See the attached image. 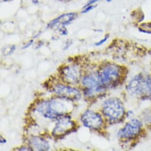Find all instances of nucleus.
<instances>
[{"label": "nucleus", "instance_id": "f257e3e1", "mask_svg": "<svg viewBox=\"0 0 151 151\" xmlns=\"http://www.w3.org/2000/svg\"><path fill=\"white\" fill-rule=\"evenodd\" d=\"M68 105L63 100H46L39 104L36 110L45 118L58 120L69 110Z\"/></svg>", "mask_w": 151, "mask_h": 151}, {"label": "nucleus", "instance_id": "f03ea898", "mask_svg": "<svg viewBox=\"0 0 151 151\" xmlns=\"http://www.w3.org/2000/svg\"><path fill=\"white\" fill-rule=\"evenodd\" d=\"M126 89L133 96L146 97L151 96V77L139 75L127 86Z\"/></svg>", "mask_w": 151, "mask_h": 151}, {"label": "nucleus", "instance_id": "7ed1b4c3", "mask_svg": "<svg viewBox=\"0 0 151 151\" xmlns=\"http://www.w3.org/2000/svg\"><path fill=\"white\" fill-rule=\"evenodd\" d=\"M97 75L104 87H113L118 85L120 82L122 77V70L116 65L109 64L103 67Z\"/></svg>", "mask_w": 151, "mask_h": 151}, {"label": "nucleus", "instance_id": "20e7f679", "mask_svg": "<svg viewBox=\"0 0 151 151\" xmlns=\"http://www.w3.org/2000/svg\"><path fill=\"white\" fill-rule=\"evenodd\" d=\"M103 113L112 122L122 120L124 115V109L122 102L117 98H110L106 100L103 105Z\"/></svg>", "mask_w": 151, "mask_h": 151}, {"label": "nucleus", "instance_id": "39448f33", "mask_svg": "<svg viewBox=\"0 0 151 151\" xmlns=\"http://www.w3.org/2000/svg\"><path fill=\"white\" fill-rule=\"evenodd\" d=\"M82 83L86 87L84 94L88 97L96 96L106 88L101 84L98 75H90L84 77L83 78Z\"/></svg>", "mask_w": 151, "mask_h": 151}, {"label": "nucleus", "instance_id": "423d86ee", "mask_svg": "<svg viewBox=\"0 0 151 151\" xmlns=\"http://www.w3.org/2000/svg\"><path fill=\"white\" fill-rule=\"evenodd\" d=\"M75 124L68 115H64L58 119V122L53 130L52 134L56 137H61L72 132Z\"/></svg>", "mask_w": 151, "mask_h": 151}, {"label": "nucleus", "instance_id": "0eeeda50", "mask_svg": "<svg viewBox=\"0 0 151 151\" xmlns=\"http://www.w3.org/2000/svg\"><path fill=\"white\" fill-rule=\"evenodd\" d=\"M141 128V122L137 119H132L119 131L117 136L122 139L130 140L139 134Z\"/></svg>", "mask_w": 151, "mask_h": 151}, {"label": "nucleus", "instance_id": "6e6552de", "mask_svg": "<svg viewBox=\"0 0 151 151\" xmlns=\"http://www.w3.org/2000/svg\"><path fill=\"white\" fill-rule=\"evenodd\" d=\"M53 91L60 98L66 100H78L81 97V93L78 90L62 84L56 85L53 88Z\"/></svg>", "mask_w": 151, "mask_h": 151}, {"label": "nucleus", "instance_id": "1a4fd4ad", "mask_svg": "<svg viewBox=\"0 0 151 151\" xmlns=\"http://www.w3.org/2000/svg\"><path fill=\"white\" fill-rule=\"evenodd\" d=\"M81 122L83 124L93 130L99 129L103 124V119L101 116L93 111L87 110L81 116Z\"/></svg>", "mask_w": 151, "mask_h": 151}, {"label": "nucleus", "instance_id": "9d476101", "mask_svg": "<svg viewBox=\"0 0 151 151\" xmlns=\"http://www.w3.org/2000/svg\"><path fill=\"white\" fill-rule=\"evenodd\" d=\"M60 75L64 82L68 84H77L80 79V69L75 66H67L62 69Z\"/></svg>", "mask_w": 151, "mask_h": 151}, {"label": "nucleus", "instance_id": "9b49d317", "mask_svg": "<svg viewBox=\"0 0 151 151\" xmlns=\"http://www.w3.org/2000/svg\"><path fill=\"white\" fill-rule=\"evenodd\" d=\"M78 16L77 13H69L62 14L53 19L48 24V27L53 28L55 26L62 25L63 26L68 25Z\"/></svg>", "mask_w": 151, "mask_h": 151}, {"label": "nucleus", "instance_id": "f8f14e48", "mask_svg": "<svg viewBox=\"0 0 151 151\" xmlns=\"http://www.w3.org/2000/svg\"><path fill=\"white\" fill-rule=\"evenodd\" d=\"M30 145L37 150H48L50 148L49 144L44 139L39 137H33L30 140Z\"/></svg>", "mask_w": 151, "mask_h": 151}, {"label": "nucleus", "instance_id": "ddd939ff", "mask_svg": "<svg viewBox=\"0 0 151 151\" xmlns=\"http://www.w3.org/2000/svg\"><path fill=\"white\" fill-rule=\"evenodd\" d=\"M96 7V6H94V5H91V6H87L85 8H83V10L82 11V13L83 14H85V13H87L88 12H90V11H91L93 9H94L95 7Z\"/></svg>", "mask_w": 151, "mask_h": 151}, {"label": "nucleus", "instance_id": "4468645a", "mask_svg": "<svg viewBox=\"0 0 151 151\" xmlns=\"http://www.w3.org/2000/svg\"><path fill=\"white\" fill-rule=\"evenodd\" d=\"M109 35H106L105 37H104L103 39H101L100 41H99V42H97L95 45H96V46H100V45H103V43H104L107 41V40L109 39Z\"/></svg>", "mask_w": 151, "mask_h": 151}, {"label": "nucleus", "instance_id": "2eb2a0df", "mask_svg": "<svg viewBox=\"0 0 151 151\" xmlns=\"http://www.w3.org/2000/svg\"><path fill=\"white\" fill-rule=\"evenodd\" d=\"M99 1H100V0H89V1L87 2V3L83 7V8H85V7H86L87 6H91V5H94Z\"/></svg>", "mask_w": 151, "mask_h": 151}, {"label": "nucleus", "instance_id": "dca6fc26", "mask_svg": "<svg viewBox=\"0 0 151 151\" xmlns=\"http://www.w3.org/2000/svg\"><path fill=\"white\" fill-rule=\"evenodd\" d=\"M60 29V32L61 35H66L68 34V31L66 29V28H65L64 27H62Z\"/></svg>", "mask_w": 151, "mask_h": 151}, {"label": "nucleus", "instance_id": "f3484780", "mask_svg": "<svg viewBox=\"0 0 151 151\" xmlns=\"http://www.w3.org/2000/svg\"><path fill=\"white\" fill-rule=\"evenodd\" d=\"M19 150H32L33 149H31L30 147H22L20 149H19Z\"/></svg>", "mask_w": 151, "mask_h": 151}, {"label": "nucleus", "instance_id": "a211bd4d", "mask_svg": "<svg viewBox=\"0 0 151 151\" xmlns=\"http://www.w3.org/2000/svg\"><path fill=\"white\" fill-rule=\"evenodd\" d=\"M33 42V40H30L27 44H26L24 47H23V49H26V48H27V47H29L32 44V43Z\"/></svg>", "mask_w": 151, "mask_h": 151}, {"label": "nucleus", "instance_id": "6ab92c4d", "mask_svg": "<svg viewBox=\"0 0 151 151\" xmlns=\"http://www.w3.org/2000/svg\"><path fill=\"white\" fill-rule=\"evenodd\" d=\"M7 142V140L3 138L2 136H1V139H0V143H6Z\"/></svg>", "mask_w": 151, "mask_h": 151}, {"label": "nucleus", "instance_id": "aec40b11", "mask_svg": "<svg viewBox=\"0 0 151 151\" xmlns=\"http://www.w3.org/2000/svg\"><path fill=\"white\" fill-rule=\"evenodd\" d=\"M32 3L34 4H39V1L38 0H32Z\"/></svg>", "mask_w": 151, "mask_h": 151}, {"label": "nucleus", "instance_id": "412c9836", "mask_svg": "<svg viewBox=\"0 0 151 151\" xmlns=\"http://www.w3.org/2000/svg\"><path fill=\"white\" fill-rule=\"evenodd\" d=\"M113 1V0H106V1L108 2V3H110V2H111Z\"/></svg>", "mask_w": 151, "mask_h": 151}]
</instances>
